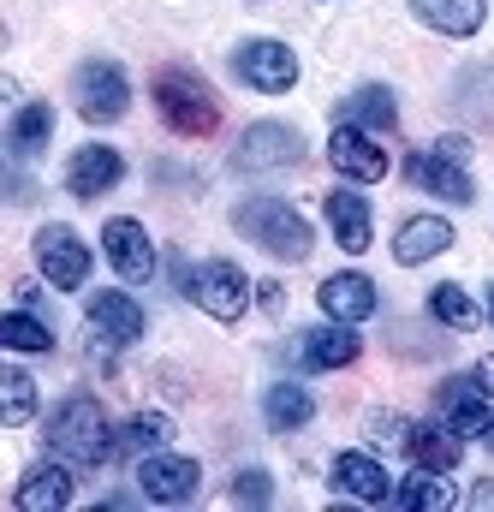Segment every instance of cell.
<instances>
[{"label":"cell","instance_id":"6da1fadb","mask_svg":"<svg viewBox=\"0 0 494 512\" xmlns=\"http://www.w3.org/2000/svg\"><path fill=\"white\" fill-rule=\"evenodd\" d=\"M48 447L66 459V465H108L114 453H120V435L108 429V411H102V399H90V393H72V399H60L54 411H48Z\"/></svg>","mask_w":494,"mask_h":512},{"label":"cell","instance_id":"7a4b0ae2","mask_svg":"<svg viewBox=\"0 0 494 512\" xmlns=\"http://www.w3.org/2000/svg\"><path fill=\"white\" fill-rule=\"evenodd\" d=\"M155 114L179 137H209L221 126V102H215V90L191 66H161L155 72Z\"/></svg>","mask_w":494,"mask_h":512},{"label":"cell","instance_id":"3957f363","mask_svg":"<svg viewBox=\"0 0 494 512\" xmlns=\"http://www.w3.org/2000/svg\"><path fill=\"white\" fill-rule=\"evenodd\" d=\"M233 227L245 233L250 245H262L274 262H304L310 245H316V239H310V221H304L292 203H280V197H250V203H239Z\"/></svg>","mask_w":494,"mask_h":512},{"label":"cell","instance_id":"277c9868","mask_svg":"<svg viewBox=\"0 0 494 512\" xmlns=\"http://www.w3.org/2000/svg\"><path fill=\"white\" fill-rule=\"evenodd\" d=\"M185 298L197 310H209L215 322H239L250 310V274L239 262H227V256H209V262H197L185 274Z\"/></svg>","mask_w":494,"mask_h":512},{"label":"cell","instance_id":"5b68a950","mask_svg":"<svg viewBox=\"0 0 494 512\" xmlns=\"http://www.w3.org/2000/svg\"><path fill=\"white\" fill-rule=\"evenodd\" d=\"M72 102H78V114L90 126H114V120H125V108H131V78H125L114 60H84L78 78H72Z\"/></svg>","mask_w":494,"mask_h":512},{"label":"cell","instance_id":"8992f818","mask_svg":"<svg viewBox=\"0 0 494 512\" xmlns=\"http://www.w3.org/2000/svg\"><path fill=\"white\" fill-rule=\"evenodd\" d=\"M233 72L262 96H286L298 84V54L286 42H274V36H250V42L233 48Z\"/></svg>","mask_w":494,"mask_h":512},{"label":"cell","instance_id":"52a82bcc","mask_svg":"<svg viewBox=\"0 0 494 512\" xmlns=\"http://www.w3.org/2000/svg\"><path fill=\"white\" fill-rule=\"evenodd\" d=\"M137 489H143V501H155V507H185V501L203 489V465L161 447V453L137 459Z\"/></svg>","mask_w":494,"mask_h":512},{"label":"cell","instance_id":"ba28073f","mask_svg":"<svg viewBox=\"0 0 494 512\" xmlns=\"http://www.w3.org/2000/svg\"><path fill=\"white\" fill-rule=\"evenodd\" d=\"M304 161V137L280 120H256L233 149V167L239 173H280V167H298Z\"/></svg>","mask_w":494,"mask_h":512},{"label":"cell","instance_id":"9c48e42d","mask_svg":"<svg viewBox=\"0 0 494 512\" xmlns=\"http://www.w3.org/2000/svg\"><path fill=\"white\" fill-rule=\"evenodd\" d=\"M36 268L48 274V286L72 292V286H84V280H90V245H84L72 227L48 221V227L36 233Z\"/></svg>","mask_w":494,"mask_h":512},{"label":"cell","instance_id":"30bf717a","mask_svg":"<svg viewBox=\"0 0 494 512\" xmlns=\"http://www.w3.org/2000/svg\"><path fill=\"white\" fill-rule=\"evenodd\" d=\"M328 161H334V173H346L352 185H381V179H387V149L375 143V131L352 126V120L334 126V137H328Z\"/></svg>","mask_w":494,"mask_h":512},{"label":"cell","instance_id":"8fae6325","mask_svg":"<svg viewBox=\"0 0 494 512\" xmlns=\"http://www.w3.org/2000/svg\"><path fill=\"white\" fill-rule=\"evenodd\" d=\"M84 322H90V352H120V346H131L143 334V310L125 292H96Z\"/></svg>","mask_w":494,"mask_h":512},{"label":"cell","instance_id":"7c38bea8","mask_svg":"<svg viewBox=\"0 0 494 512\" xmlns=\"http://www.w3.org/2000/svg\"><path fill=\"white\" fill-rule=\"evenodd\" d=\"M102 251L120 268V280H131V286L155 274V239H149L143 221H131V215H114V221L102 227Z\"/></svg>","mask_w":494,"mask_h":512},{"label":"cell","instance_id":"4fadbf2b","mask_svg":"<svg viewBox=\"0 0 494 512\" xmlns=\"http://www.w3.org/2000/svg\"><path fill=\"white\" fill-rule=\"evenodd\" d=\"M405 179H411L417 191H435V197H447V203H471V197H477V191H471V173H465V161L441 155L435 143H429V149H417V155L405 161Z\"/></svg>","mask_w":494,"mask_h":512},{"label":"cell","instance_id":"5bb4252c","mask_svg":"<svg viewBox=\"0 0 494 512\" xmlns=\"http://www.w3.org/2000/svg\"><path fill=\"white\" fill-rule=\"evenodd\" d=\"M316 304H322V316H334V322H352V328H358V322H370V316H375V304H381V298H375L370 274H358V268H352V274H328V280L316 286Z\"/></svg>","mask_w":494,"mask_h":512},{"label":"cell","instance_id":"9a60e30c","mask_svg":"<svg viewBox=\"0 0 494 512\" xmlns=\"http://www.w3.org/2000/svg\"><path fill=\"white\" fill-rule=\"evenodd\" d=\"M125 179V161H120V149H108V143H84L72 161H66V191L72 197H102V191H114Z\"/></svg>","mask_w":494,"mask_h":512},{"label":"cell","instance_id":"2e32d148","mask_svg":"<svg viewBox=\"0 0 494 512\" xmlns=\"http://www.w3.org/2000/svg\"><path fill=\"white\" fill-rule=\"evenodd\" d=\"M441 423H447L453 435H465V441L489 435V429H494V405H489V393L471 382V376L447 382V387H441Z\"/></svg>","mask_w":494,"mask_h":512},{"label":"cell","instance_id":"e0dca14e","mask_svg":"<svg viewBox=\"0 0 494 512\" xmlns=\"http://www.w3.org/2000/svg\"><path fill=\"white\" fill-rule=\"evenodd\" d=\"M334 489L352 501H370V507L393 501V477L375 453H334Z\"/></svg>","mask_w":494,"mask_h":512},{"label":"cell","instance_id":"ac0fdd59","mask_svg":"<svg viewBox=\"0 0 494 512\" xmlns=\"http://www.w3.org/2000/svg\"><path fill=\"white\" fill-rule=\"evenodd\" d=\"M447 245H453V227H447L441 215H411V221H399V233H393V262L417 268V262L441 256Z\"/></svg>","mask_w":494,"mask_h":512},{"label":"cell","instance_id":"d6986e66","mask_svg":"<svg viewBox=\"0 0 494 512\" xmlns=\"http://www.w3.org/2000/svg\"><path fill=\"white\" fill-rule=\"evenodd\" d=\"M405 453H411V465H423V471H459V459H465V435H453L447 423H411V441H405Z\"/></svg>","mask_w":494,"mask_h":512},{"label":"cell","instance_id":"ffe728a7","mask_svg":"<svg viewBox=\"0 0 494 512\" xmlns=\"http://www.w3.org/2000/svg\"><path fill=\"white\" fill-rule=\"evenodd\" d=\"M24 512H60L72 507V471H66V459L60 465H36V471H24V483H18V495H12Z\"/></svg>","mask_w":494,"mask_h":512},{"label":"cell","instance_id":"44dd1931","mask_svg":"<svg viewBox=\"0 0 494 512\" xmlns=\"http://www.w3.org/2000/svg\"><path fill=\"white\" fill-rule=\"evenodd\" d=\"M328 227H334V239H340V251H370L375 227H370V203L358 197V191H328Z\"/></svg>","mask_w":494,"mask_h":512},{"label":"cell","instance_id":"7402d4cb","mask_svg":"<svg viewBox=\"0 0 494 512\" xmlns=\"http://www.w3.org/2000/svg\"><path fill=\"white\" fill-rule=\"evenodd\" d=\"M358 352H364V340L352 334V322H334V328H310L304 334V370H346Z\"/></svg>","mask_w":494,"mask_h":512},{"label":"cell","instance_id":"603a6c76","mask_svg":"<svg viewBox=\"0 0 494 512\" xmlns=\"http://www.w3.org/2000/svg\"><path fill=\"white\" fill-rule=\"evenodd\" d=\"M411 12L441 36H477L489 18V0H411Z\"/></svg>","mask_w":494,"mask_h":512},{"label":"cell","instance_id":"cb8c5ba5","mask_svg":"<svg viewBox=\"0 0 494 512\" xmlns=\"http://www.w3.org/2000/svg\"><path fill=\"white\" fill-rule=\"evenodd\" d=\"M262 417H268V429L292 435V429H304V423L316 417V399H310L304 382H274L268 393H262Z\"/></svg>","mask_w":494,"mask_h":512},{"label":"cell","instance_id":"d4e9b609","mask_svg":"<svg viewBox=\"0 0 494 512\" xmlns=\"http://www.w3.org/2000/svg\"><path fill=\"white\" fill-rule=\"evenodd\" d=\"M48 137H54V108H48V102H30V108H18V120L6 131V155H12V161H30Z\"/></svg>","mask_w":494,"mask_h":512},{"label":"cell","instance_id":"484cf974","mask_svg":"<svg viewBox=\"0 0 494 512\" xmlns=\"http://www.w3.org/2000/svg\"><path fill=\"white\" fill-rule=\"evenodd\" d=\"M393 507L399 512H447L453 507V489H447L441 471H423V465H417V477H405V483L393 489Z\"/></svg>","mask_w":494,"mask_h":512},{"label":"cell","instance_id":"4316f807","mask_svg":"<svg viewBox=\"0 0 494 512\" xmlns=\"http://www.w3.org/2000/svg\"><path fill=\"white\" fill-rule=\"evenodd\" d=\"M453 108H459L465 120H477V126H494V66H471V72H459V84H453Z\"/></svg>","mask_w":494,"mask_h":512},{"label":"cell","instance_id":"83f0119b","mask_svg":"<svg viewBox=\"0 0 494 512\" xmlns=\"http://www.w3.org/2000/svg\"><path fill=\"white\" fill-rule=\"evenodd\" d=\"M346 120L364 131H393L399 126V102H393L387 84H364L358 96H346Z\"/></svg>","mask_w":494,"mask_h":512},{"label":"cell","instance_id":"f1b7e54d","mask_svg":"<svg viewBox=\"0 0 494 512\" xmlns=\"http://www.w3.org/2000/svg\"><path fill=\"white\" fill-rule=\"evenodd\" d=\"M0 346H12V352H54V328L36 316V310H6L0 316Z\"/></svg>","mask_w":494,"mask_h":512},{"label":"cell","instance_id":"f546056e","mask_svg":"<svg viewBox=\"0 0 494 512\" xmlns=\"http://www.w3.org/2000/svg\"><path fill=\"white\" fill-rule=\"evenodd\" d=\"M167 441H173V417H161V411H137L120 429V453H131V459H149V453H161Z\"/></svg>","mask_w":494,"mask_h":512},{"label":"cell","instance_id":"4dcf8cb0","mask_svg":"<svg viewBox=\"0 0 494 512\" xmlns=\"http://www.w3.org/2000/svg\"><path fill=\"white\" fill-rule=\"evenodd\" d=\"M429 316H435V322H447V328H477V298H471L465 286L441 280V286L429 292Z\"/></svg>","mask_w":494,"mask_h":512},{"label":"cell","instance_id":"1f68e13d","mask_svg":"<svg viewBox=\"0 0 494 512\" xmlns=\"http://www.w3.org/2000/svg\"><path fill=\"white\" fill-rule=\"evenodd\" d=\"M0 417H6L12 429L36 417V382H30L24 370H0Z\"/></svg>","mask_w":494,"mask_h":512},{"label":"cell","instance_id":"d6a6232c","mask_svg":"<svg viewBox=\"0 0 494 512\" xmlns=\"http://www.w3.org/2000/svg\"><path fill=\"white\" fill-rule=\"evenodd\" d=\"M268 501H274L268 471H239L233 477V507H268Z\"/></svg>","mask_w":494,"mask_h":512},{"label":"cell","instance_id":"836d02e7","mask_svg":"<svg viewBox=\"0 0 494 512\" xmlns=\"http://www.w3.org/2000/svg\"><path fill=\"white\" fill-rule=\"evenodd\" d=\"M370 441L375 447H405V441H411V417H399V411H375L370 417Z\"/></svg>","mask_w":494,"mask_h":512},{"label":"cell","instance_id":"e575fe53","mask_svg":"<svg viewBox=\"0 0 494 512\" xmlns=\"http://www.w3.org/2000/svg\"><path fill=\"white\" fill-rule=\"evenodd\" d=\"M435 149H441V155H453V161H465V155H471V143H465L459 131H447V137H435Z\"/></svg>","mask_w":494,"mask_h":512},{"label":"cell","instance_id":"d590c367","mask_svg":"<svg viewBox=\"0 0 494 512\" xmlns=\"http://www.w3.org/2000/svg\"><path fill=\"white\" fill-rule=\"evenodd\" d=\"M471 382H477V387H483V393H489V399H494V358H483V364L471 370Z\"/></svg>","mask_w":494,"mask_h":512},{"label":"cell","instance_id":"8d00e7d4","mask_svg":"<svg viewBox=\"0 0 494 512\" xmlns=\"http://www.w3.org/2000/svg\"><path fill=\"white\" fill-rule=\"evenodd\" d=\"M280 304H286V298H280V286H274V280H262V310H280Z\"/></svg>","mask_w":494,"mask_h":512},{"label":"cell","instance_id":"74e56055","mask_svg":"<svg viewBox=\"0 0 494 512\" xmlns=\"http://www.w3.org/2000/svg\"><path fill=\"white\" fill-rule=\"evenodd\" d=\"M471 507H494V483H477L471 489Z\"/></svg>","mask_w":494,"mask_h":512},{"label":"cell","instance_id":"f35d334b","mask_svg":"<svg viewBox=\"0 0 494 512\" xmlns=\"http://www.w3.org/2000/svg\"><path fill=\"white\" fill-rule=\"evenodd\" d=\"M489 322H494V286H489Z\"/></svg>","mask_w":494,"mask_h":512},{"label":"cell","instance_id":"ab89813d","mask_svg":"<svg viewBox=\"0 0 494 512\" xmlns=\"http://www.w3.org/2000/svg\"><path fill=\"white\" fill-rule=\"evenodd\" d=\"M483 441H489V447H494V429H489V435H483Z\"/></svg>","mask_w":494,"mask_h":512}]
</instances>
